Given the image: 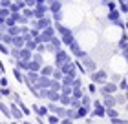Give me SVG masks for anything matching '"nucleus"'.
Here are the masks:
<instances>
[{"label":"nucleus","instance_id":"79ce46f5","mask_svg":"<svg viewBox=\"0 0 128 124\" xmlns=\"http://www.w3.org/2000/svg\"><path fill=\"white\" fill-rule=\"evenodd\" d=\"M80 86H82V82H80V79L77 77V79L73 80V88H80Z\"/></svg>","mask_w":128,"mask_h":124},{"label":"nucleus","instance_id":"37998d69","mask_svg":"<svg viewBox=\"0 0 128 124\" xmlns=\"http://www.w3.org/2000/svg\"><path fill=\"white\" fill-rule=\"evenodd\" d=\"M108 4V9L112 11V9H117V5H115V2H112V0H110V2H106Z\"/></svg>","mask_w":128,"mask_h":124},{"label":"nucleus","instance_id":"423d86ee","mask_svg":"<svg viewBox=\"0 0 128 124\" xmlns=\"http://www.w3.org/2000/svg\"><path fill=\"white\" fill-rule=\"evenodd\" d=\"M92 82H95V84H99V86H102L104 82H108V73L104 71V69H95L94 73H92Z\"/></svg>","mask_w":128,"mask_h":124},{"label":"nucleus","instance_id":"39448f33","mask_svg":"<svg viewBox=\"0 0 128 124\" xmlns=\"http://www.w3.org/2000/svg\"><path fill=\"white\" fill-rule=\"evenodd\" d=\"M9 110H11V121H24L26 119L24 111L20 110V106L16 104L15 100H11V102H9Z\"/></svg>","mask_w":128,"mask_h":124},{"label":"nucleus","instance_id":"a211bd4d","mask_svg":"<svg viewBox=\"0 0 128 124\" xmlns=\"http://www.w3.org/2000/svg\"><path fill=\"white\" fill-rule=\"evenodd\" d=\"M13 46H15V48H24V46H26V37H24V35H16V37H13Z\"/></svg>","mask_w":128,"mask_h":124},{"label":"nucleus","instance_id":"dca6fc26","mask_svg":"<svg viewBox=\"0 0 128 124\" xmlns=\"http://www.w3.org/2000/svg\"><path fill=\"white\" fill-rule=\"evenodd\" d=\"M0 113H2L6 119L11 121V110H9V104H6L2 99H0Z\"/></svg>","mask_w":128,"mask_h":124},{"label":"nucleus","instance_id":"cd10ccee","mask_svg":"<svg viewBox=\"0 0 128 124\" xmlns=\"http://www.w3.org/2000/svg\"><path fill=\"white\" fill-rule=\"evenodd\" d=\"M59 104H62V106H70V104H72V95H62V93H60Z\"/></svg>","mask_w":128,"mask_h":124},{"label":"nucleus","instance_id":"ddd939ff","mask_svg":"<svg viewBox=\"0 0 128 124\" xmlns=\"http://www.w3.org/2000/svg\"><path fill=\"white\" fill-rule=\"evenodd\" d=\"M24 7H28L26 0H13V4H11V13H18V11H22Z\"/></svg>","mask_w":128,"mask_h":124},{"label":"nucleus","instance_id":"20e7f679","mask_svg":"<svg viewBox=\"0 0 128 124\" xmlns=\"http://www.w3.org/2000/svg\"><path fill=\"white\" fill-rule=\"evenodd\" d=\"M68 48H70V53H72L75 58H79V60H80L82 57H86V49H82V46L79 44V40H77V38H75L73 42L68 46Z\"/></svg>","mask_w":128,"mask_h":124},{"label":"nucleus","instance_id":"f3484780","mask_svg":"<svg viewBox=\"0 0 128 124\" xmlns=\"http://www.w3.org/2000/svg\"><path fill=\"white\" fill-rule=\"evenodd\" d=\"M33 53H35V51H31L30 48H26V46H24V48L20 49V58H22V60H31V58H33Z\"/></svg>","mask_w":128,"mask_h":124},{"label":"nucleus","instance_id":"c756f323","mask_svg":"<svg viewBox=\"0 0 128 124\" xmlns=\"http://www.w3.org/2000/svg\"><path fill=\"white\" fill-rule=\"evenodd\" d=\"M0 53H2V55H9V53H11V46L4 44L2 40H0Z\"/></svg>","mask_w":128,"mask_h":124},{"label":"nucleus","instance_id":"a878e982","mask_svg":"<svg viewBox=\"0 0 128 124\" xmlns=\"http://www.w3.org/2000/svg\"><path fill=\"white\" fill-rule=\"evenodd\" d=\"M6 33H9L11 37H16V35H22V33H20V26H18V24H16V26H11V27H8V31H6Z\"/></svg>","mask_w":128,"mask_h":124},{"label":"nucleus","instance_id":"7c9ffc66","mask_svg":"<svg viewBox=\"0 0 128 124\" xmlns=\"http://www.w3.org/2000/svg\"><path fill=\"white\" fill-rule=\"evenodd\" d=\"M16 104L20 106V110L24 111V115H26V117H30V115H31V110H30V108L26 106V102H24V100H20V102H16Z\"/></svg>","mask_w":128,"mask_h":124},{"label":"nucleus","instance_id":"a19ab883","mask_svg":"<svg viewBox=\"0 0 128 124\" xmlns=\"http://www.w3.org/2000/svg\"><path fill=\"white\" fill-rule=\"evenodd\" d=\"M60 124H73V119H70V117H64V119H60Z\"/></svg>","mask_w":128,"mask_h":124},{"label":"nucleus","instance_id":"9b49d317","mask_svg":"<svg viewBox=\"0 0 128 124\" xmlns=\"http://www.w3.org/2000/svg\"><path fill=\"white\" fill-rule=\"evenodd\" d=\"M40 79V73L38 71H26V79H24V84L30 86V84H37Z\"/></svg>","mask_w":128,"mask_h":124},{"label":"nucleus","instance_id":"5701e85b","mask_svg":"<svg viewBox=\"0 0 128 124\" xmlns=\"http://www.w3.org/2000/svg\"><path fill=\"white\" fill-rule=\"evenodd\" d=\"M80 102H82V106H86V108H94V100H92L90 99V95H88V93H84V95H82V99H80Z\"/></svg>","mask_w":128,"mask_h":124},{"label":"nucleus","instance_id":"6e6552de","mask_svg":"<svg viewBox=\"0 0 128 124\" xmlns=\"http://www.w3.org/2000/svg\"><path fill=\"white\" fill-rule=\"evenodd\" d=\"M31 110L37 113V117H40V119H46V117L50 115V108H48V104H31Z\"/></svg>","mask_w":128,"mask_h":124},{"label":"nucleus","instance_id":"4c0bfd02","mask_svg":"<svg viewBox=\"0 0 128 124\" xmlns=\"http://www.w3.org/2000/svg\"><path fill=\"white\" fill-rule=\"evenodd\" d=\"M13 0H0V7H11Z\"/></svg>","mask_w":128,"mask_h":124},{"label":"nucleus","instance_id":"603ef678","mask_svg":"<svg viewBox=\"0 0 128 124\" xmlns=\"http://www.w3.org/2000/svg\"><path fill=\"white\" fill-rule=\"evenodd\" d=\"M57 124H60V122H57Z\"/></svg>","mask_w":128,"mask_h":124},{"label":"nucleus","instance_id":"b1692460","mask_svg":"<svg viewBox=\"0 0 128 124\" xmlns=\"http://www.w3.org/2000/svg\"><path fill=\"white\" fill-rule=\"evenodd\" d=\"M106 117H108V119H117V117H119L117 106H115V108H108V110H106Z\"/></svg>","mask_w":128,"mask_h":124},{"label":"nucleus","instance_id":"a18cd8bd","mask_svg":"<svg viewBox=\"0 0 128 124\" xmlns=\"http://www.w3.org/2000/svg\"><path fill=\"white\" fill-rule=\"evenodd\" d=\"M20 122H22V124H31L30 121H20Z\"/></svg>","mask_w":128,"mask_h":124},{"label":"nucleus","instance_id":"f257e3e1","mask_svg":"<svg viewBox=\"0 0 128 124\" xmlns=\"http://www.w3.org/2000/svg\"><path fill=\"white\" fill-rule=\"evenodd\" d=\"M55 29H57V35L62 38V42L66 44V46H70L75 40V35H73V31L70 29L68 26H64L62 22H55Z\"/></svg>","mask_w":128,"mask_h":124},{"label":"nucleus","instance_id":"0eeeda50","mask_svg":"<svg viewBox=\"0 0 128 124\" xmlns=\"http://www.w3.org/2000/svg\"><path fill=\"white\" fill-rule=\"evenodd\" d=\"M117 90H119V84H117V82H112V80L104 82V84L101 86V93H102V95H115Z\"/></svg>","mask_w":128,"mask_h":124},{"label":"nucleus","instance_id":"393cba45","mask_svg":"<svg viewBox=\"0 0 128 124\" xmlns=\"http://www.w3.org/2000/svg\"><path fill=\"white\" fill-rule=\"evenodd\" d=\"M115 99H117V106H124V104L128 102L126 93H115Z\"/></svg>","mask_w":128,"mask_h":124},{"label":"nucleus","instance_id":"4be33fe9","mask_svg":"<svg viewBox=\"0 0 128 124\" xmlns=\"http://www.w3.org/2000/svg\"><path fill=\"white\" fill-rule=\"evenodd\" d=\"M13 77H15L18 82H24V79H26V71H22V69H18V68L13 66Z\"/></svg>","mask_w":128,"mask_h":124},{"label":"nucleus","instance_id":"c9c22d12","mask_svg":"<svg viewBox=\"0 0 128 124\" xmlns=\"http://www.w3.org/2000/svg\"><path fill=\"white\" fill-rule=\"evenodd\" d=\"M70 106L75 108V110H79L80 106H82V102H80V99H73V97H72V104H70Z\"/></svg>","mask_w":128,"mask_h":124},{"label":"nucleus","instance_id":"58836bf2","mask_svg":"<svg viewBox=\"0 0 128 124\" xmlns=\"http://www.w3.org/2000/svg\"><path fill=\"white\" fill-rule=\"evenodd\" d=\"M110 121H112V124H128V121L119 119V117H117V119H110Z\"/></svg>","mask_w":128,"mask_h":124},{"label":"nucleus","instance_id":"3c124183","mask_svg":"<svg viewBox=\"0 0 128 124\" xmlns=\"http://www.w3.org/2000/svg\"><path fill=\"white\" fill-rule=\"evenodd\" d=\"M126 93H128V86H126Z\"/></svg>","mask_w":128,"mask_h":124},{"label":"nucleus","instance_id":"2f4dec72","mask_svg":"<svg viewBox=\"0 0 128 124\" xmlns=\"http://www.w3.org/2000/svg\"><path fill=\"white\" fill-rule=\"evenodd\" d=\"M62 77H64L62 69H60V68H55V71H53V75H51V79H55V80H62Z\"/></svg>","mask_w":128,"mask_h":124},{"label":"nucleus","instance_id":"2eb2a0df","mask_svg":"<svg viewBox=\"0 0 128 124\" xmlns=\"http://www.w3.org/2000/svg\"><path fill=\"white\" fill-rule=\"evenodd\" d=\"M60 100V91H55L48 88V97H46V102H59Z\"/></svg>","mask_w":128,"mask_h":124},{"label":"nucleus","instance_id":"bb28decb","mask_svg":"<svg viewBox=\"0 0 128 124\" xmlns=\"http://www.w3.org/2000/svg\"><path fill=\"white\" fill-rule=\"evenodd\" d=\"M46 122L48 124H57V122H60V117L55 115V113H50L48 117H46Z\"/></svg>","mask_w":128,"mask_h":124},{"label":"nucleus","instance_id":"49530a36","mask_svg":"<svg viewBox=\"0 0 128 124\" xmlns=\"http://www.w3.org/2000/svg\"><path fill=\"white\" fill-rule=\"evenodd\" d=\"M101 2H104V4H106V2H110V0H101Z\"/></svg>","mask_w":128,"mask_h":124},{"label":"nucleus","instance_id":"f8f14e48","mask_svg":"<svg viewBox=\"0 0 128 124\" xmlns=\"http://www.w3.org/2000/svg\"><path fill=\"white\" fill-rule=\"evenodd\" d=\"M51 80H53L51 77H44V75H40V79H38V82H37L35 86H37L38 90H46V88H50V86H51Z\"/></svg>","mask_w":128,"mask_h":124},{"label":"nucleus","instance_id":"8fccbe9b","mask_svg":"<svg viewBox=\"0 0 128 124\" xmlns=\"http://www.w3.org/2000/svg\"><path fill=\"white\" fill-rule=\"evenodd\" d=\"M0 99H4V97H2V91H0Z\"/></svg>","mask_w":128,"mask_h":124},{"label":"nucleus","instance_id":"c85d7f7f","mask_svg":"<svg viewBox=\"0 0 128 124\" xmlns=\"http://www.w3.org/2000/svg\"><path fill=\"white\" fill-rule=\"evenodd\" d=\"M82 95H84V90H82V88H73V93H72L73 99H82Z\"/></svg>","mask_w":128,"mask_h":124},{"label":"nucleus","instance_id":"473e14b6","mask_svg":"<svg viewBox=\"0 0 128 124\" xmlns=\"http://www.w3.org/2000/svg\"><path fill=\"white\" fill-rule=\"evenodd\" d=\"M50 88H51V90H55V91H60V90H62V82L53 79V80H51V86H50Z\"/></svg>","mask_w":128,"mask_h":124},{"label":"nucleus","instance_id":"09e8293b","mask_svg":"<svg viewBox=\"0 0 128 124\" xmlns=\"http://www.w3.org/2000/svg\"><path fill=\"white\" fill-rule=\"evenodd\" d=\"M50 2H55V0H48V4H50Z\"/></svg>","mask_w":128,"mask_h":124},{"label":"nucleus","instance_id":"412c9836","mask_svg":"<svg viewBox=\"0 0 128 124\" xmlns=\"http://www.w3.org/2000/svg\"><path fill=\"white\" fill-rule=\"evenodd\" d=\"M55 71V66H50V64H44L42 69H40V75H44V77H51Z\"/></svg>","mask_w":128,"mask_h":124},{"label":"nucleus","instance_id":"aec40b11","mask_svg":"<svg viewBox=\"0 0 128 124\" xmlns=\"http://www.w3.org/2000/svg\"><path fill=\"white\" fill-rule=\"evenodd\" d=\"M90 111H92L90 108H86V106H80V108L77 110V121H79V119H86V117L90 115Z\"/></svg>","mask_w":128,"mask_h":124},{"label":"nucleus","instance_id":"4468645a","mask_svg":"<svg viewBox=\"0 0 128 124\" xmlns=\"http://www.w3.org/2000/svg\"><path fill=\"white\" fill-rule=\"evenodd\" d=\"M102 104L108 108H115L117 106V99H115V95H102Z\"/></svg>","mask_w":128,"mask_h":124},{"label":"nucleus","instance_id":"f03ea898","mask_svg":"<svg viewBox=\"0 0 128 124\" xmlns=\"http://www.w3.org/2000/svg\"><path fill=\"white\" fill-rule=\"evenodd\" d=\"M90 117L92 119L94 117H97V119H104L106 117V106L102 104V100H94V108L90 111Z\"/></svg>","mask_w":128,"mask_h":124},{"label":"nucleus","instance_id":"6ab92c4d","mask_svg":"<svg viewBox=\"0 0 128 124\" xmlns=\"http://www.w3.org/2000/svg\"><path fill=\"white\" fill-rule=\"evenodd\" d=\"M62 11V4H60V0H55V2H50V13L53 15V13H60Z\"/></svg>","mask_w":128,"mask_h":124},{"label":"nucleus","instance_id":"72a5a7b5","mask_svg":"<svg viewBox=\"0 0 128 124\" xmlns=\"http://www.w3.org/2000/svg\"><path fill=\"white\" fill-rule=\"evenodd\" d=\"M0 91H2V97H4V99H11V95H13V93H11V90H9V86L0 88Z\"/></svg>","mask_w":128,"mask_h":124},{"label":"nucleus","instance_id":"ea45409f","mask_svg":"<svg viewBox=\"0 0 128 124\" xmlns=\"http://www.w3.org/2000/svg\"><path fill=\"white\" fill-rule=\"evenodd\" d=\"M97 91V84H95V82H92V84L88 86V93H95Z\"/></svg>","mask_w":128,"mask_h":124},{"label":"nucleus","instance_id":"1a4fd4ad","mask_svg":"<svg viewBox=\"0 0 128 124\" xmlns=\"http://www.w3.org/2000/svg\"><path fill=\"white\" fill-rule=\"evenodd\" d=\"M80 64H82V66H84V71H86V73H90V75H92V73H94L95 69H97L95 62H94V58H90L88 55L80 58Z\"/></svg>","mask_w":128,"mask_h":124},{"label":"nucleus","instance_id":"c03bdc74","mask_svg":"<svg viewBox=\"0 0 128 124\" xmlns=\"http://www.w3.org/2000/svg\"><path fill=\"white\" fill-rule=\"evenodd\" d=\"M4 71H6V69H4V68H0V77H2V75H4Z\"/></svg>","mask_w":128,"mask_h":124},{"label":"nucleus","instance_id":"de8ad7c7","mask_svg":"<svg viewBox=\"0 0 128 124\" xmlns=\"http://www.w3.org/2000/svg\"><path fill=\"white\" fill-rule=\"evenodd\" d=\"M119 2H128V0H119Z\"/></svg>","mask_w":128,"mask_h":124},{"label":"nucleus","instance_id":"7ed1b4c3","mask_svg":"<svg viewBox=\"0 0 128 124\" xmlns=\"http://www.w3.org/2000/svg\"><path fill=\"white\" fill-rule=\"evenodd\" d=\"M72 60V55H70V51H66V49H59L55 53V68H60V66H64L66 62H70Z\"/></svg>","mask_w":128,"mask_h":124},{"label":"nucleus","instance_id":"9d476101","mask_svg":"<svg viewBox=\"0 0 128 124\" xmlns=\"http://www.w3.org/2000/svg\"><path fill=\"white\" fill-rule=\"evenodd\" d=\"M50 13V4H37L35 5V18H42Z\"/></svg>","mask_w":128,"mask_h":124},{"label":"nucleus","instance_id":"f704fd0d","mask_svg":"<svg viewBox=\"0 0 128 124\" xmlns=\"http://www.w3.org/2000/svg\"><path fill=\"white\" fill-rule=\"evenodd\" d=\"M33 60H37V62H40V64L44 66V57H42V53L35 51V53H33Z\"/></svg>","mask_w":128,"mask_h":124},{"label":"nucleus","instance_id":"e433bc0d","mask_svg":"<svg viewBox=\"0 0 128 124\" xmlns=\"http://www.w3.org/2000/svg\"><path fill=\"white\" fill-rule=\"evenodd\" d=\"M126 86H128V80L126 79H121L119 80V90L121 91H126Z\"/></svg>","mask_w":128,"mask_h":124}]
</instances>
